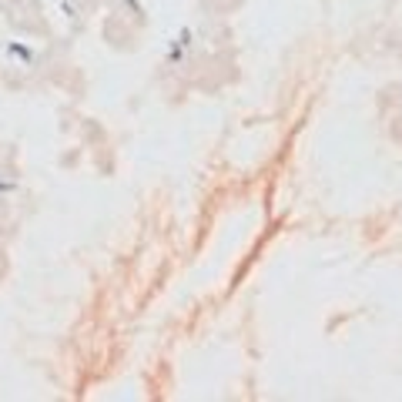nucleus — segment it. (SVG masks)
I'll return each mask as SVG.
<instances>
[{"mask_svg": "<svg viewBox=\"0 0 402 402\" xmlns=\"http://www.w3.org/2000/svg\"><path fill=\"white\" fill-rule=\"evenodd\" d=\"M0 188H7V181H0Z\"/></svg>", "mask_w": 402, "mask_h": 402, "instance_id": "obj_1", "label": "nucleus"}]
</instances>
